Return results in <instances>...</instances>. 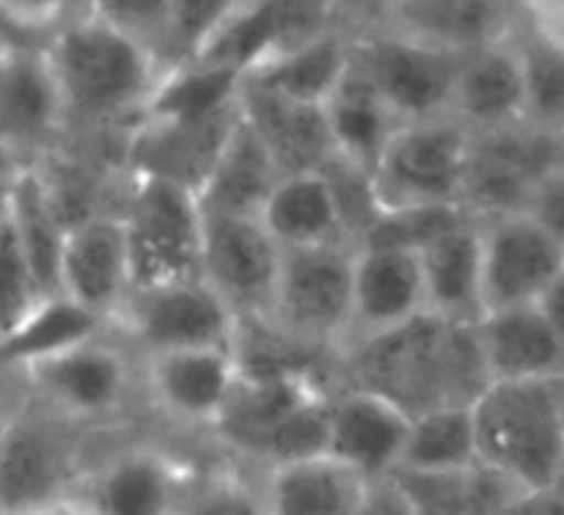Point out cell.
I'll list each match as a JSON object with an SVG mask.
<instances>
[{"instance_id": "obj_40", "label": "cell", "mask_w": 564, "mask_h": 515, "mask_svg": "<svg viewBox=\"0 0 564 515\" xmlns=\"http://www.w3.org/2000/svg\"><path fill=\"white\" fill-rule=\"evenodd\" d=\"M0 47H3V42H0Z\"/></svg>"}, {"instance_id": "obj_30", "label": "cell", "mask_w": 564, "mask_h": 515, "mask_svg": "<svg viewBox=\"0 0 564 515\" xmlns=\"http://www.w3.org/2000/svg\"><path fill=\"white\" fill-rule=\"evenodd\" d=\"M416 515H501L521 491L482 463L452 472H391Z\"/></svg>"}, {"instance_id": "obj_29", "label": "cell", "mask_w": 564, "mask_h": 515, "mask_svg": "<svg viewBox=\"0 0 564 515\" xmlns=\"http://www.w3.org/2000/svg\"><path fill=\"white\" fill-rule=\"evenodd\" d=\"M268 515H356L364 480L328 455L259 474Z\"/></svg>"}, {"instance_id": "obj_39", "label": "cell", "mask_w": 564, "mask_h": 515, "mask_svg": "<svg viewBox=\"0 0 564 515\" xmlns=\"http://www.w3.org/2000/svg\"><path fill=\"white\" fill-rule=\"evenodd\" d=\"M9 408H11V403H3V400H0V430H3L6 417H9Z\"/></svg>"}, {"instance_id": "obj_37", "label": "cell", "mask_w": 564, "mask_h": 515, "mask_svg": "<svg viewBox=\"0 0 564 515\" xmlns=\"http://www.w3.org/2000/svg\"><path fill=\"white\" fill-rule=\"evenodd\" d=\"M501 515H564V494L562 491L521 494Z\"/></svg>"}, {"instance_id": "obj_38", "label": "cell", "mask_w": 564, "mask_h": 515, "mask_svg": "<svg viewBox=\"0 0 564 515\" xmlns=\"http://www.w3.org/2000/svg\"><path fill=\"white\" fill-rule=\"evenodd\" d=\"M36 515H83V513L77 511V507L72 505L69 500H66V502H61V505L47 507V511H42V513H36Z\"/></svg>"}, {"instance_id": "obj_22", "label": "cell", "mask_w": 564, "mask_h": 515, "mask_svg": "<svg viewBox=\"0 0 564 515\" xmlns=\"http://www.w3.org/2000/svg\"><path fill=\"white\" fill-rule=\"evenodd\" d=\"M474 342L490 384L564 378V325L540 303L482 314L474 320Z\"/></svg>"}, {"instance_id": "obj_21", "label": "cell", "mask_w": 564, "mask_h": 515, "mask_svg": "<svg viewBox=\"0 0 564 515\" xmlns=\"http://www.w3.org/2000/svg\"><path fill=\"white\" fill-rule=\"evenodd\" d=\"M512 33L468 50L457 66L449 116L471 136L527 121V86Z\"/></svg>"}, {"instance_id": "obj_35", "label": "cell", "mask_w": 564, "mask_h": 515, "mask_svg": "<svg viewBox=\"0 0 564 515\" xmlns=\"http://www.w3.org/2000/svg\"><path fill=\"white\" fill-rule=\"evenodd\" d=\"M180 515H268L262 483L237 469L198 472L187 489Z\"/></svg>"}, {"instance_id": "obj_27", "label": "cell", "mask_w": 564, "mask_h": 515, "mask_svg": "<svg viewBox=\"0 0 564 515\" xmlns=\"http://www.w3.org/2000/svg\"><path fill=\"white\" fill-rule=\"evenodd\" d=\"M352 17H341L334 28L297 44L290 53L248 72L242 81L262 86L281 97L308 105H325L345 81L350 66Z\"/></svg>"}, {"instance_id": "obj_23", "label": "cell", "mask_w": 564, "mask_h": 515, "mask_svg": "<svg viewBox=\"0 0 564 515\" xmlns=\"http://www.w3.org/2000/svg\"><path fill=\"white\" fill-rule=\"evenodd\" d=\"M240 108L281 176L319 171L334 160L323 105L297 103L253 83H240Z\"/></svg>"}, {"instance_id": "obj_9", "label": "cell", "mask_w": 564, "mask_h": 515, "mask_svg": "<svg viewBox=\"0 0 564 515\" xmlns=\"http://www.w3.org/2000/svg\"><path fill=\"white\" fill-rule=\"evenodd\" d=\"M132 290L202 276V207L196 193L160 176H130L121 207Z\"/></svg>"}, {"instance_id": "obj_6", "label": "cell", "mask_w": 564, "mask_h": 515, "mask_svg": "<svg viewBox=\"0 0 564 515\" xmlns=\"http://www.w3.org/2000/svg\"><path fill=\"white\" fill-rule=\"evenodd\" d=\"M352 246L284 251L268 325L297 351L334 364L350 334Z\"/></svg>"}, {"instance_id": "obj_36", "label": "cell", "mask_w": 564, "mask_h": 515, "mask_svg": "<svg viewBox=\"0 0 564 515\" xmlns=\"http://www.w3.org/2000/svg\"><path fill=\"white\" fill-rule=\"evenodd\" d=\"M356 515H416L413 513L411 502L394 483V478H378V480H364L361 502H358Z\"/></svg>"}, {"instance_id": "obj_16", "label": "cell", "mask_w": 564, "mask_h": 515, "mask_svg": "<svg viewBox=\"0 0 564 515\" xmlns=\"http://www.w3.org/2000/svg\"><path fill=\"white\" fill-rule=\"evenodd\" d=\"M240 119V97L204 116H143L124 149L130 176H160L198 193Z\"/></svg>"}, {"instance_id": "obj_8", "label": "cell", "mask_w": 564, "mask_h": 515, "mask_svg": "<svg viewBox=\"0 0 564 515\" xmlns=\"http://www.w3.org/2000/svg\"><path fill=\"white\" fill-rule=\"evenodd\" d=\"M463 53L433 47L364 17L352 28L350 64L397 125L449 116Z\"/></svg>"}, {"instance_id": "obj_3", "label": "cell", "mask_w": 564, "mask_h": 515, "mask_svg": "<svg viewBox=\"0 0 564 515\" xmlns=\"http://www.w3.org/2000/svg\"><path fill=\"white\" fill-rule=\"evenodd\" d=\"M468 411L482 466L527 494L562 491L564 378L494 380Z\"/></svg>"}, {"instance_id": "obj_15", "label": "cell", "mask_w": 564, "mask_h": 515, "mask_svg": "<svg viewBox=\"0 0 564 515\" xmlns=\"http://www.w3.org/2000/svg\"><path fill=\"white\" fill-rule=\"evenodd\" d=\"M202 279L240 323H264L284 251L257 215L202 213Z\"/></svg>"}, {"instance_id": "obj_17", "label": "cell", "mask_w": 564, "mask_h": 515, "mask_svg": "<svg viewBox=\"0 0 564 515\" xmlns=\"http://www.w3.org/2000/svg\"><path fill=\"white\" fill-rule=\"evenodd\" d=\"M66 130L53 75L39 47H0V165H39Z\"/></svg>"}, {"instance_id": "obj_5", "label": "cell", "mask_w": 564, "mask_h": 515, "mask_svg": "<svg viewBox=\"0 0 564 515\" xmlns=\"http://www.w3.org/2000/svg\"><path fill=\"white\" fill-rule=\"evenodd\" d=\"M88 461L83 428L31 397L11 403L0 430V515H36L66 502Z\"/></svg>"}, {"instance_id": "obj_34", "label": "cell", "mask_w": 564, "mask_h": 515, "mask_svg": "<svg viewBox=\"0 0 564 515\" xmlns=\"http://www.w3.org/2000/svg\"><path fill=\"white\" fill-rule=\"evenodd\" d=\"M47 301L53 298H44L39 287L6 193L0 204V347L17 340Z\"/></svg>"}, {"instance_id": "obj_7", "label": "cell", "mask_w": 564, "mask_h": 515, "mask_svg": "<svg viewBox=\"0 0 564 515\" xmlns=\"http://www.w3.org/2000/svg\"><path fill=\"white\" fill-rule=\"evenodd\" d=\"M471 138L452 116L397 127L369 174L378 213L463 207Z\"/></svg>"}, {"instance_id": "obj_2", "label": "cell", "mask_w": 564, "mask_h": 515, "mask_svg": "<svg viewBox=\"0 0 564 515\" xmlns=\"http://www.w3.org/2000/svg\"><path fill=\"white\" fill-rule=\"evenodd\" d=\"M66 127L135 125L169 75L158 55L83 3L42 47Z\"/></svg>"}, {"instance_id": "obj_31", "label": "cell", "mask_w": 564, "mask_h": 515, "mask_svg": "<svg viewBox=\"0 0 564 515\" xmlns=\"http://www.w3.org/2000/svg\"><path fill=\"white\" fill-rule=\"evenodd\" d=\"M323 110L325 121H328L330 143H334V160L367 176L372 174L386 141L400 125L391 119L389 110L380 105V99L364 83V77L352 69V64L347 66L345 81L330 94Z\"/></svg>"}, {"instance_id": "obj_11", "label": "cell", "mask_w": 564, "mask_h": 515, "mask_svg": "<svg viewBox=\"0 0 564 515\" xmlns=\"http://www.w3.org/2000/svg\"><path fill=\"white\" fill-rule=\"evenodd\" d=\"M477 224L482 314L538 307L564 285V237L532 213H501L477 218Z\"/></svg>"}, {"instance_id": "obj_20", "label": "cell", "mask_w": 564, "mask_h": 515, "mask_svg": "<svg viewBox=\"0 0 564 515\" xmlns=\"http://www.w3.org/2000/svg\"><path fill=\"white\" fill-rule=\"evenodd\" d=\"M427 312L416 248L356 246L347 345L389 334Z\"/></svg>"}, {"instance_id": "obj_13", "label": "cell", "mask_w": 564, "mask_h": 515, "mask_svg": "<svg viewBox=\"0 0 564 515\" xmlns=\"http://www.w3.org/2000/svg\"><path fill=\"white\" fill-rule=\"evenodd\" d=\"M562 132L523 125L471 138L463 210L474 218L521 213L534 193L562 174Z\"/></svg>"}, {"instance_id": "obj_4", "label": "cell", "mask_w": 564, "mask_h": 515, "mask_svg": "<svg viewBox=\"0 0 564 515\" xmlns=\"http://www.w3.org/2000/svg\"><path fill=\"white\" fill-rule=\"evenodd\" d=\"M6 373L22 380L25 397L83 430L119 417L135 389L130 351L108 329L28 358Z\"/></svg>"}, {"instance_id": "obj_12", "label": "cell", "mask_w": 564, "mask_h": 515, "mask_svg": "<svg viewBox=\"0 0 564 515\" xmlns=\"http://www.w3.org/2000/svg\"><path fill=\"white\" fill-rule=\"evenodd\" d=\"M198 469L160 444H127L88 461L69 502L83 515H180Z\"/></svg>"}, {"instance_id": "obj_32", "label": "cell", "mask_w": 564, "mask_h": 515, "mask_svg": "<svg viewBox=\"0 0 564 515\" xmlns=\"http://www.w3.org/2000/svg\"><path fill=\"white\" fill-rule=\"evenodd\" d=\"M516 47L527 86V121L549 132L564 125V42L562 17H529L527 6L516 25Z\"/></svg>"}, {"instance_id": "obj_25", "label": "cell", "mask_w": 564, "mask_h": 515, "mask_svg": "<svg viewBox=\"0 0 564 515\" xmlns=\"http://www.w3.org/2000/svg\"><path fill=\"white\" fill-rule=\"evenodd\" d=\"M257 218L281 251L352 246L339 199L325 169L279 176Z\"/></svg>"}, {"instance_id": "obj_26", "label": "cell", "mask_w": 564, "mask_h": 515, "mask_svg": "<svg viewBox=\"0 0 564 515\" xmlns=\"http://www.w3.org/2000/svg\"><path fill=\"white\" fill-rule=\"evenodd\" d=\"M422 268L427 312L438 318L474 323L479 307V224L460 215L416 248Z\"/></svg>"}, {"instance_id": "obj_28", "label": "cell", "mask_w": 564, "mask_h": 515, "mask_svg": "<svg viewBox=\"0 0 564 515\" xmlns=\"http://www.w3.org/2000/svg\"><path fill=\"white\" fill-rule=\"evenodd\" d=\"M279 176L273 158L240 108L235 130L226 138L204 185L198 187V207L202 213L218 215H259Z\"/></svg>"}, {"instance_id": "obj_10", "label": "cell", "mask_w": 564, "mask_h": 515, "mask_svg": "<svg viewBox=\"0 0 564 515\" xmlns=\"http://www.w3.org/2000/svg\"><path fill=\"white\" fill-rule=\"evenodd\" d=\"M110 329L119 331V342L127 351L147 358L176 351L237 347L242 323L226 307L224 298L198 276L149 290H132L108 325Z\"/></svg>"}, {"instance_id": "obj_33", "label": "cell", "mask_w": 564, "mask_h": 515, "mask_svg": "<svg viewBox=\"0 0 564 515\" xmlns=\"http://www.w3.org/2000/svg\"><path fill=\"white\" fill-rule=\"evenodd\" d=\"M477 463L468 406L438 408L411 419L394 472H452Z\"/></svg>"}, {"instance_id": "obj_14", "label": "cell", "mask_w": 564, "mask_h": 515, "mask_svg": "<svg viewBox=\"0 0 564 515\" xmlns=\"http://www.w3.org/2000/svg\"><path fill=\"white\" fill-rule=\"evenodd\" d=\"M132 292L124 226L116 210L69 221L55 259V296L108 329Z\"/></svg>"}, {"instance_id": "obj_19", "label": "cell", "mask_w": 564, "mask_h": 515, "mask_svg": "<svg viewBox=\"0 0 564 515\" xmlns=\"http://www.w3.org/2000/svg\"><path fill=\"white\" fill-rule=\"evenodd\" d=\"M411 417L372 391L334 386L325 406V455L361 480L389 478L400 466Z\"/></svg>"}, {"instance_id": "obj_24", "label": "cell", "mask_w": 564, "mask_h": 515, "mask_svg": "<svg viewBox=\"0 0 564 515\" xmlns=\"http://www.w3.org/2000/svg\"><path fill=\"white\" fill-rule=\"evenodd\" d=\"M375 9L380 11L375 20L394 31L449 53H468L516 31L523 6L494 3V0H411V3H383Z\"/></svg>"}, {"instance_id": "obj_1", "label": "cell", "mask_w": 564, "mask_h": 515, "mask_svg": "<svg viewBox=\"0 0 564 515\" xmlns=\"http://www.w3.org/2000/svg\"><path fill=\"white\" fill-rule=\"evenodd\" d=\"M334 386L372 391L408 417L471 406L490 384L474 323L424 312L411 323L350 345L334 358Z\"/></svg>"}, {"instance_id": "obj_18", "label": "cell", "mask_w": 564, "mask_h": 515, "mask_svg": "<svg viewBox=\"0 0 564 515\" xmlns=\"http://www.w3.org/2000/svg\"><path fill=\"white\" fill-rule=\"evenodd\" d=\"M138 367L154 406L187 428L213 430L240 384L237 347L160 353L138 358Z\"/></svg>"}]
</instances>
